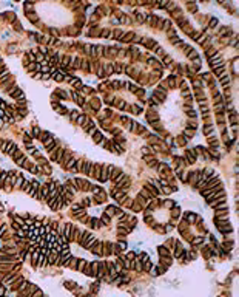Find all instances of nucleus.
<instances>
[{
	"label": "nucleus",
	"instance_id": "nucleus-17",
	"mask_svg": "<svg viewBox=\"0 0 239 297\" xmlns=\"http://www.w3.org/2000/svg\"><path fill=\"white\" fill-rule=\"evenodd\" d=\"M83 272H85L86 276H90V277H94V276H93V271H91V263H86V265H85Z\"/></svg>",
	"mask_w": 239,
	"mask_h": 297
},
{
	"label": "nucleus",
	"instance_id": "nucleus-4",
	"mask_svg": "<svg viewBox=\"0 0 239 297\" xmlns=\"http://www.w3.org/2000/svg\"><path fill=\"white\" fill-rule=\"evenodd\" d=\"M105 274H107V262H99V268H97L96 277H97V279H103Z\"/></svg>",
	"mask_w": 239,
	"mask_h": 297
},
{
	"label": "nucleus",
	"instance_id": "nucleus-2",
	"mask_svg": "<svg viewBox=\"0 0 239 297\" xmlns=\"http://www.w3.org/2000/svg\"><path fill=\"white\" fill-rule=\"evenodd\" d=\"M73 181H74V184H76L77 190H82V192L90 190V186H91V184H90L86 179H83V178H74Z\"/></svg>",
	"mask_w": 239,
	"mask_h": 297
},
{
	"label": "nucleus",
	"instance_id": "nucleus-13",
	"mask_svg": "<svg viewBox=\"0 0 239 297\" xmlns=\"http://www.w3.org/2000/svg\"><path fill=\"white\" fill-rule=\"evenodd\" d=\"M88 224H90L91 228H94V229L100 228V221H99L97 218H90V220H88Z\"/></svg>",
	"mask_w": 239,
	"mask_h": 297
},
{
	"label": "nucleus",
	"instance_id": "nucleus-11",
	"mask_svg": "<svg viewBox=\"0 0 239 297\" xmlns=\"http://www.w3.org/2000/svg\"><path fill=\"white\" fill-rule=\"evenodd\" d=\"M111 65H113V73H116V74H120V73H122V70H123V65H122V64L114 62V64H111Z\"/></svg>",
	"mask_w": 239,
	"mask_h": 297
},
{
	"label": "nucleus",
	"instance_id": "nucleus-6",
	"mask_svg": "<svg viewBox=\"0 0 239 297\" xmlns=\"http://www.w3.org/2000/svg\"><path fill=\"white\" fill-rule=\"evenodd\" d=\"M123 34H125V31H123V29H113V31H111V37H113V39H116V40H122Z\"/></svg>",
	"mask_w": 239,
	"mask_h": 297
},
{
	"label": "nucleus",
	"instance_id": "nucleus-14",
	"mask_svg": "<svg viewBox=\"0 0 239 297\" xmlns=\"http://www.w3.org/2000/svg\"><path fill=\"white\" fill-rule=\"evenodd\" d=\"M159 254H161V257H162V259L170 257V251H168L165 246H159Z\"/></svg>",
	"mask_w": 239,
	"mask_h": 297
},
{
	"label": "nucleus",
	"instance_id": "nucleus-16",
	"mask_svg": "<svg viewBox=\"0 0 239 297\" xmlns=\"http://www.w3.org/2000/svg\"><path fill=\"white\" fill-rule=\"evenodd\" d=\"M110 220H111V217H110V215H107V214H103V215H102V218H100V224L107 226V224L110 223Z\"/></svg>",
	"mask_w": 239,
	"mask_h": 297
},
{
	"label": "nucleus",
	"instance_id": "nucleus-23",
	"mask_svg": "<svg viewBox=\"0 0 239 297\" xmlns=\"http://www.w3.org/2000/svg\"><path fill=\"white\" fill-rule=\"evenodd\" d=\"M80 113H82V112H77V110H73L69 116H71V119H73V121H77V118L80 116Z\"/></svg>",
	"mask_w": 239,
	"mask_h": 297
},
{
	"label": "nucleus",
	"instance_id": "nucleus-21",
	"mask_svg": "<svg viewBox=\"0 0 239 297\" xmlns=\"http://www.w3.org/2000/svg\"><path fill=\"white\" fill-rule=\"evenodd\" d=\"M100 28H91L90 29V36H100Z\"/></svg>",
	"mask_w": 239,
	"mask_h": 297
},
{
	"label": "nucleus",
	"instance_id": "nucleus-12",
	"mask_svg": "<svg viewBox=\"0 0 239 297\" xmlns=\"http://www.w3.org/2000/svg\"><path fill=\"white\" fill-rule=\"evenodd\" d=\"M134 33H125L123 34V37H122V42H133V39H134Z\"/></svg>",
	"mask_w": 239,
	"mask_h": 297
},
{
	"label": "nucleus",
	"instance_id": "nucleus-28",
	"mask_svg": "<svg viewBox=\"0 0 239 297\" xmlns=\"http://www.w3.org/2000/svg\"><path fill=\"white\" fill-rule=\"evenodd\" d=\"M97 76H99V77H105V73H103V67H99V68H97Z\"/></svg>",
	"mask_w": 239,
	"mask_h": 297
},
{
	"label": "nucleus",
	"instance_id": "nucleus-26",
	"mask_svg": "<svg viewBox=\"0 0 239 297\" xmlns=\"http://www.w3.org/2000/svg\"><path fill=\"white\" fill-rule=\"evenodd\" d=\"M40 132H42V130H40L39 127H34V129H32V135H34V136H32V138H39V136H40Z\"/></svg>",
	"mask_w": 239,
	"mask_h": 297
},
{
	"label": "nucleus",
	"instance_id": "nucleus-24",
	"mask_svg": "<svg viewBox=\"0 0 239 297\" xmlns=\"http://www.w3.org/2000/svg\"><path fill=\"white\" fill-rule=\"evenodd\" d=\"M93 204V198H85L82 201V207H86V206H91Z\"/></svg>",
	"mask_w": 239,
	"mask_h": 297
},
{
	"label": "nucleus",
	"instance_id": "nucleus-8",
	"mask_svg": "<svg viewBox=\"0 0 239 297\" xmlns=\"http://www.w3.org/2000/svg\"><path fill=\"white\" fill-rule=\"evenodd\" d=\"M119 212H120V210H119V207H116V206H107V210H105V214L110 215V217L117 215Z\"/></svg>",
	"mask_w": 239,
	"mask_h": 297
},
{
	"label": "nucleus",
	"instance_id": "nucleus-22",
	"mask_svg": "<svg viewBox=\"0 0 239 297\" xmlns=\"http://www.w3.org/2000/svg\"><path fill=\"white\" fill-rule=\"evenodd\" d=\"M110 36H111V29H102V31H100V37L107 39V37H110Z\"/></svg>",
	"mask_w": 239,
	"mask_h": 297
},
{
	"label": "nucleus",
	"instance_id": "nucleus-18",
	"mask_svg": "<svg viewBox=\"0 0 239 297\" xmlns=\"http://www.w3.org/2000/svg\"><path fill=\"white\" fill-rule=\"evenodd\" d=\"M86 121H88V116H85V115H82V113H80V116L77 118V124H80V126H83V124H85Z\"/></svg>",
	"mask_w": 239,
	"mask_h": 297
},
{
	"label": "nucleus",
	"instance_id": "nucleus-30",
	"mask_svg": "<svg viewBox=\"0 0 239 297\" xmlns=\"http://www.w3.org/2000/svg\"><path fill=\"white\" fill-rule=\"evenodd\" d=\"M178 143H179L181 146H184V144L187 143V139H185V138H182V136H179V138H178Z\"/></svg>",
	"mask_w": 239,
	"mask_h": 297
},
{
	"label": "nucleus",
	"instance_id": "nucleus-1",
	"mask_svg": "<svg viewBox=\"0 0 239 297\" xmlns=\"http://www.w3.org/2000/svg\"><path fill=\"white\" fill-rule=\"evenodd\" d=\"M0 148H2V150H3L8 156H12V153L19 148V146H17V144H14L12 141H3V143H2V146H0Z\"/></svg>",
	"mask_w": 239,
	"mask_h": 297
},
{
	"label": "nucleus",
	"instance_id": "nucleus-10",
	"mask_svg": "<svg viewBox=\"0 0 239 297\" xmlns=\"http://www.w3.org/2000/svg\"><path fill=\"white\" fill-rule=\"evenodd\" d=\"M93 138H94V143H96V144H102V143H103V139H105V138L102 136V133H100V132H97V130L93 133Z\"/></svg>",
	"mask_w": 239,
	"mask_h": 297
},
{
	"label": "nucleus",
	"instance_id": "nucleus-20",
	"mask_svg": "<svg viewBox=\"0 0 239 297\" xmlns=\"http://www.w3.org/2000/svg\"><path fill=\"white\" fill-rule=\"evenodd\" d=\"M26 15H28V19H29L31 22H36V23H39V17H37V15H36L34 12H32V14H31V12H28Z\"/></svg>",
	"mask_w": 239,
	"mask_h": 297
},
{
	"label": "nucleus",
	"instance_id": "nucleus-5",
	"mask_svg": "<svg viewBox=\"0 0 239 297\" xmlns=\"http://www.w3.org/2000/svg\"><path fill=\"white\" fill-rule=\"evenodd\" d=\"M79 235H80V231H79V228H76V226L73 224V229H71V235H69L68 241H69V243H73V241H77Z\"/></svg>",
	"mask_w": 239,
	"mask_h": 297
},
{
	"label": "nucleus",
	"instance_id": "nucleus-7",
	"mask_svg": "<svg viewBox=\"0 0 239 297\" xmlns=\"http://www.w3.org/2000/svg\"><path fill=\"white\" fill-rule=\"evenodd\" d=\"M111 246H113V243H111V241H103V249H102L103 255H111V254H113Z\"/></svg>",
	"mask_w": 239,
	"mask_h": 297
},
{
	"label": "nucleus",
	"instance_id": "nucleus-25",
	"mask_svg": "<svg viewBox=\"0 0 239 297\" xmlns=\"http://www.w3.org/2000/svg\"><path fill=\"white\" fill-rule=\"evenodd\" d=\"M144 269H145V271H151V269H153V263H151L150 260L145 262V263H144Z\"/></svg>",
	"mask_w": 239,
	"mask_h": 297
},
{
	"label": "nucleus",
	"instance_id": "nucleus-9",
	"mask_svg": "<svg viewBox=\"0 0 239 297\" xmlns=\"http://www.w3.org/2000/svg\"><path fill=\"white\" fill-rule=\"evenodd\" d=\"M107 268H108V274H110V277L114 279V277L117 276V271H116V268H114V263H107Z\"/></svg>",
	"mask_w": 239,
	"mask_h": 297
},
{
	"label": "nucleus",
	"instance_id": "nucleus-31",
	"mask_svg": "<svg viewBox=\"0 0 239 297\" xmlns=\"http://www.w3.org/2000/svg\"><path fill=\"white\" fill-rule=\"evenodd\" d=\"M216 23H218V20H216V19H211V20H210V26H211V28H215V26H216Z\"/></svg>",
	"mask_w": 239,
	"mask_h": 297
},
{
	"label": "nucleus",
	"instance_id": "nucleus-19",
	"mask_svg": "<svg viewBox=\"0 0 239 297\" xmlns=\"http://www.w3.org/2000/svg\"><path fill=\"white\" fill-rule=\"evenodd\" d=\"M85 265H86V262L85 260H79V263H77V271H80V272H83V269H85Z\"/></svg>",
	"mask_w": 239,
	"mask_h": 297
},
{
	"label": "nucleus",
	"instance_id": "nucleus-15",
	"mask_svg": "<svg viewBox=\"0 0 239 297\" xmlns=\"http://www.w3.org/2000/svg\"><path fill=\"white\" fill-rule=\"evenodd\" d=\"M103 73H105V76L113 74V65H111V64H105V65H103Z\"/></svg>",
	"mask_w": 239,
	"mask_h": 297
},
{
	"label": "nucleus",
	"instance_id": "nucleus-3",
	"mask_svg": "<svg viewBox=\"0 0 239 297\" xmlns=\"http://www.w3.org/2000/svg\"><path fill=\"white\" fill-rule=\"evenodd\" d=\"M102 249H103V241H99V240H96V243L91 246V252L93 254H96L97 257H100V255H103V252H102Z\"/></svg>",
	"mask_w": 239,
	"mask_h": 297
},
{
	"label": "nucleus",
	"instance_id": "nucleus-29",
	"mask_svg": "<svg viewBox=\"0 0 239 297\" xmlns=\"http://www.w3.org/2000/svg\"><path fill=\"white\" fill-rule=\"evenodd\" d=\"M125 259H127V260H130V262H131V260H134V259H136V254H134V252H128V254H127V257H125Z\"/></svg>",
	"mask_w": 239,
	"mask_h": 297
},
{
	"label": "nucleus",
	"instance_id": "nucleus-27",
	"mask_svg": "<svg viewBox=\"0 0 239 297\" xmlns=\"http://www.w3.org/2000/svg\"><path fill=\"white\" fill-rule=\"evenodd\" d=\"M204 241V237H196V238H193L191 240V243L193 245H199V243H202Z\"/></svg>",
	"mask_w": 239,
	"mask_h": 297
}]
</instances>
